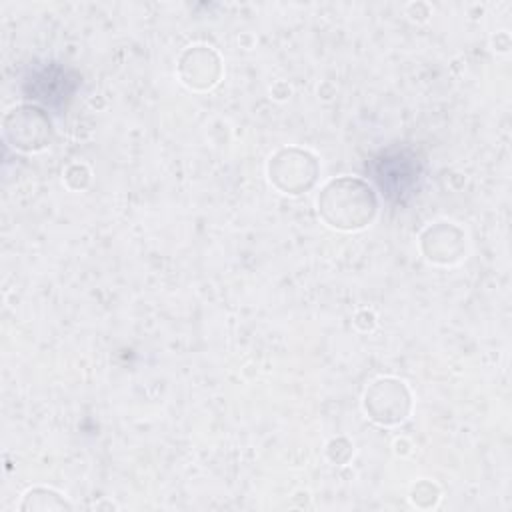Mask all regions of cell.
Wrapping results in <instances>:
<instances>
[{
  "mask_svg": "<svg viewBox=\"0 0 512 512\" xmlns=\"http://www.w3.org/2000/svg\"><path fill=\"white\" fill-rule=\"evenodd\" d=\"M418 168L404 154L384 156L376 168V180L390 198H402L416 182Z\"/></svg>",
  "mask_w": 512,
  "mask_h": 512,
  "instance_id": "obj_1",
  "label": "cell"
}]
</instances>
